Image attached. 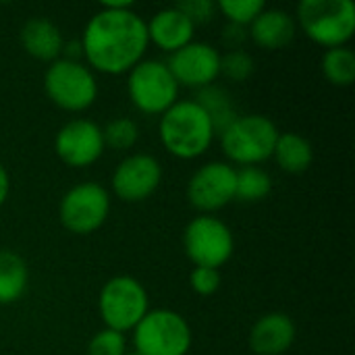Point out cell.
Segmentation results:
<instances>
[{
  "label": "cell",
  "mask_w": 355,
  "mask_h": 355,
  "mask_svg": "<svg viewBox=\"0 0 355 355\" xmlns=\"http://www.w3.org/2000/svg\"><path fill=\"white\" fill-rule=\"evenodd\" d=\"M79 42L85 64L104 75L129 73L150 46L146 21L129 0H104L85 23Z\"/></svg>",
  "instance_id": "6da1fadb"
},
{
  "label": "cell",
  "mask_w": 355,
  "mask_h": 355,
  "mask_svg": "<svg viewBox=\"0 0 355 355\" xmlns=\"http://www.w3.org/2000/svg\"><path fill=\"white\" fill-rule=\"evenodd\" d=\"M158 135L162 148L179 160H196L204 156L214 137V125L196 100H177L160 114Z\"/></svg>",
  "instance_id": "7a4b0ae2"
},
{
  "label": "cell",
  "mask_w": 355,
  "mask_h": 355,
  "mask_svg": "<svg viewBox=\"0 0 355 355\" xmlns=\"http://www.w3.org/2000/svg\"><path fill=\"white\" fill-rule=\"evenodd\" d=\"M295 23L314 44L327 50L341 48L355 33V4L352 0H302Z\"/></svg>",
  "instance_id": "3957f363"
},
{
  "label": "cell",
  "mask_w": 355,
  "mask_h": 355,
  "mask_svg": "<svg viewBox=\"0 0 355 355\" xmlns=\"http://www.w3.org/2000/svg\"><path fill=\"white\" fill-rule=\"evenodd\" d=\"M279 133L272 119L264 114H239L220 133V148L231 166H260L272 158Z\"/></svg>",
  "instance_id": "277c9868"
},
{
  "label": "cell",
  "mask_w": 355,
  "mask_h": 355,
  "mask_svg": "<svg viewBox=\"0 0 355 355\" xmlns=\"http://www.w3.org/2000/svg\"><path fill=\"white\" fill-rule=\"evenodd\" d=\"M150 312V297L146 287L129 275L108 279L98 295V314L104 329L121 335L131 333Z\"/></svg>",
  "instance_id": "5b68a950"
},
{
  "label": "cell",
  "mask_w": 355,
  "mask_h": 355,
  "mask_svg": "<svg viewBox=\"0 0 355 355\" xmlns=\"http://www.w3.org/2000/svg\"><path fill=\"white\" fill-rule=\"evenodd\" d=\"M48 100L64 112H83L98 100V81L83 60L58 58L44 73Z\"/></svg>",
  "instance_id": "8992f818"
},
{
  "label": "cell",
  "mask_w": 355,
  "mask_h": 355,
  "mask_svg": "<svg viewBox=\"0 0 355 355\" xmlns=\"http://www.w3.org/2000/svg\"><path fill=\"white\" fill-rule=\"evenodd\" d=\"M133 349L139 355H187L193 333L185 316L175 310H150L131 331Z\"/></svg>",
  "instance_id": "52a82bcc"
},
{
  "label": "cell",
  "mask_w": 355,
  "mask_h": 355,
  "mask_svg": "<svg viewBox=\"0 0 355 355\" xmlns=\"http://www.w3.org/2000/svg\"><path fill=\"white\" fill-rule=\"evenodd\" d=\"M127 94L135 110L160 116L179 100V83L164 60L144 58L127 73Z\"/></svg>",
  "instance_id": "ba28073f"
},
{
  "label": "cell",
  "mask_w": 355,
  "mask_h": 355,
  "mask_svg": "<svg viewBox=\"0 0 355 355\" xmlns=\"http://www.w3.org/2000/svg\"><path fill=\"white\" fill-rule=\"evenodd\" d=\"M110 214V191L96 183L83 181L73 185L58 204L60 225L79 237L92 235L104 227Z\"/></svg>",
  "instance_id": "9c48e42d"
},
{
  "label": "cell",
  "mask_w": 355,
  "mask_h": 355,
  "mask_svg": "<svg viewBox=\"0 0 355 355\" xmlns=\"http://www.w3.org/2000/svg\"><path fill=\"white\" fill-rule=\"evenodd\" d=\"M183 250L193 266L220 270L235 252V237L220 218L200 214L183 229Z\"/></svg>",
  "instance_id": "30bf717a"
},
{
  "label": "cell",
  "mask_w": 355,
  "mask_h": 355,
  "mask_svg": "<svg viewBox=\"0 0 355 355\" xmlns=\"http://www.w3.org/2000/svg\"><path fill=\"white\" fill-rule=\"evenodd\" d=\"M237 168L229 162H206L187 183V200L202 214H212L235 202Z\"/></svg>",
  "instance_id": "8fae6325"
},
{
  "label": "cell",
  "mask_w": 355,
  "mask_h": 355,
  "mask_svg": "<svg viewBox=\"0 0 355 355\" xmlns=\"http://www.w3.org/2000/svg\"><path fill=\"white\" fill-rule=\"evenodd\" d=\"M162 183V164L152 154H129L123 158L110 179L112 193L127 202L139 204L156 193Z\"/></svg>",
  "instance_id": "7c38bea8"
},
{
  "label": "cell",
  "mask_w": 355,
  "mask_h": 355,
  "mask_svg": "<svg viewBox=\"0 0 355 355\" xmlns=\"http://www.w3.org/2000/svg\"><path fill=\"white\" fill-rule=\"evenodd\" d=\"M54 150L60 162L71 168L92 166L106 150L102 127L89 119H71L58 129L54 137Z\"/></svg>",
  "instance_id": "4fadbf2b"
},
{
  "label": "cell",
  "mask_w": 355,
  "mask_h": 355,
  "mask_svg": "<svg viewBox=\"0 0 355 355\" xmlns=\"http://www.w3.org/2000/svg\"><path fill=\"white\" fill-rule=\"evenodd\" d=\"M168 71L173 73L179 87L202 89L220 77V52L212 44L191 42L181 50L173 52L166 60Z\"/></svg>",
  "instance_id": "5bb4252c"
},
{
  "label": "cell",
  "mask_w": 355,
  "mask_h": 355,
  "mask_svg": "<svg viewBox=\"0 0 355 355\" xmlns=\"http://www.w3.org/2000/svg\"><path fill=\"white\" fill-rule=\"evenodd\" d=\"M297 327L285 312H268L250 329V349L256 355H283L291 349Z\"/></svg>",
  "instance_id": "9a60e30c"
},
{
  "label": "cell",
  "mask_w": 355,
  "mask_h": 355,
  "mask_svg": "<svg viewBox=\"0 0 355 355\" xmlns=\"http://www.w3.org/2000/svg\"><path fill=\"white\" fill-rule=\"evenodd\" d=\"M146 29H148V42L168 54L191 44L196 35V25L177 6H168L154 12L152 19L146 21Z\"/></svg>",
  "instance_id": "2e32d148"
},
{
  "label": "cell",
  "mask_w": 355,
  "mask_h": 355,
  "mask_svg": "<svg viewBox=\"0 0 355 355\" xmlns=\"http://www.w3.org/2000/svg\"><path fill=\"white\" fill-rule=\"evenodd\" d=\"M295 17L283 8H264L248 27V37L262 50H283L295 40Z\"/></svg>",
  "instance_id": "e0dca14e"
},
{
  "label": "cell",
  "mask_w": 355,
  "mask_h": 355,
  "mask_svg": "<svg viewBox=\"0 0 355 355\" xmlns=\"http://www.w3.org/2000/svg\"><path fill=\"white\" fill-rule=\"evenodd\" d=\"M23 50L42 62H54L62 54V44L64 37L58 29L56 23H52L46 17H31L29 21L23 23L21 33H19Z\"/></svg>",
  "instance_id": "ac0fdd59"
},
{
  "label": "cell",
  "mask_w": 355,
  "mask_h": 355,
  "mask_svg": "<svg viewBox=\"0 0 355 355\" xmlns=\"http://www.w3.org/2000/svg\"><path fill=\"white\" fill-rule=\"evenodd\" d=\"M272 158H275V162L279 164L281 171H285L289 175H300V173H306L312 166L314 148L304 135L287 131V133H279Z\"/></svg>",
  "instance_id": "d6986e66"
},
{
  "label": "cell",
  "mask_w": 355,
  "mask_h": 355,
  "mask_svg": "<svg viewBox=\"0 0 355 355\" xmlns=\"http://www.w3.org/2000/svg\"><path fill=\"white\" fill-rule=\"evenodd\" d=\"M29 283L25 260L10 250H0V306L19 302Z\"/></svg>",
  "instance_id": "ffe728a7"
},
{
  "label": "cell",
  "mask_w": 355,
  "mask_h": 355,
  "mask_svg": "<svg viewBox=\"0 0 355 355\" xmlns=\"http://www.w3.org/2000/svg\"><path fill=\"white\" fill-rule=\"evenodd\" d=\"M193 100L202 106V110L212 121L216 135H220L239 116V112L235 108V102H233V96L229 94V89H225V87H220L216 83L198 89Z\"/></svg>",
  "instance_id": "44dd1931"
},
{
  "label": "cell",
  "mask_w": 355,
  "mask_h": 355,
  "mask_svg": "<svg viewBox=\"0 0 355 355\" xmlns=\"http://www.w3.org/2000/svg\"><path fill=\"white\" fill-rule=\"evenodd\" d=\"M272 179L260 166H241L235 177V200L243 204H256L270 196Z\"/></svg>",
  "instance_id": "7402d4cb"
},
{
  "label": "cell",
  "mask_w": 355,
  "mask_h": 355,
  "mask_svg": "<svg viewBox=\"0 0 355 355\" xmlns=\"http://www.w3.org/2000/svg\"><path fill=\"white\" fill-rule=\"evenodd\" d=\"M320 67L327 81L335 87H349L355 81V52L349 46L327 50Z\"/></svg>",
  "instance_id": "603a6c76"
},
{
  "label": "cell",
  "mask_w": 355,
  "mask_h": 355,
  "mask_svg": "<svg viewBox=\"0 0 355 355\" xmlns=\"http://www.w3.org/2000/svg\"><path fill=\"white\" fill-rule=\"evenodd\" d=\"M104 146L114 152H127L133 150L139 141V127L129 116H116L102 127Z\"/></svg>",
  "instance_id": "cb8c5ba5"
},
{
  "label": "cell",
  "mask_w": 355,
  "mask_h": 355,
  "mask_svg": "<svg viewBox=\"0 0 355 355\" xmlns=\"http://www.w3.org/2000/svg\"><path fill=\"white\" fill-rule=\"evenodd\" d=\"M218 12H223V17L237 27H250L254 23V19L266 8L264 0H220L216 2Z\"/></svg>",
  "instance_id": "d4e9b609"
},
{
  "label": "cell",
  "mask_w": 355,
  "mask_h": 355,
  "mask_svg": "<svg viewBox=\"0 0 355 355\" xmlns=\"http://www.w3.org/2000/svg\"><path fill=\"white\" fill-rule=\"evenodd\" d=\"M254 71H256L254 56L245 52L243 48L227 50L225 54H220V75H225L229 81L243 83L254 75Z\"/></svg>",
  "instance_id": "484cf974"
},
{
  "label": "cell",
  "mask_w": 355,
  "mask_h": 355,
  "mask_svg": "<svg viewBox=\"0 0 355 355\" xmlns=\"http://www.w3.org/2000/svg\"><path fill=\"white\" fill-rule=\"evenodd\" d=\"M127 354V339L125 335L102 329L98 331L89 343H87V355H125Z\"/></svg>",
  "instance_id": "4316f807"
},
{
  "label": "cell",
  "mask_w": 355,
  "mask_h": 355,
  "mask_svg": "<svg viewBox=\"0 0 355 355\" xmlns=\"http://www.w3.org/2000/svg\"><path fill=\"white\" fill-rule=\"evenodd\" d=\"M220 270L216 268H204V266H193V270L189 272V285L191 289L202 295V297H210L220 289Z\"/></svg>",
  "instance_id": "83f0119b"
},
{
  "label": "cell",
  "mask_w": 355,
  "mask_h": 355,
  "mask_svg": "<svg viewBox=\"0 0 355 355\" xmlns=\"http://www.w3.org/2000/svg\"><path fill=\"white\" fill-rule=\"evenodd\" d=\"M175 6H177L179 10H183L196 27H198V25H204V23H208V21H212L214 15L218 12L216 2H212V0H185V2H179V4H175Z\"/></svg>",
  "instance_id": "f1b7e54d"
},
{
  "label": "cell",
  "mask_w": 355,
  "mask_h": 355,
  "mask_svg": "<svg viewBox=\"0 0 355 355\" xmlns=\"http://www.w3.org/2000/svg\"><path fill=\"white\" fill-rule=\"evenodd\" d=\"M245 40H248V29L229 23L227 33H225V44L229 46V50H241V44H243Z\"/></svg>",
  "instance_id": "f546056e"
},
{
  "label": "cell",
  "mask_w": 355,
  "mask_h": 355,
  "mask_svg": "<svg viewBox=\"0 0 355 355\" xmlns=\"http://www.w3.org/2000/svg\"><path fill=\"white\" fill-rule=\"evenodd\" d=\"M8 193H10V177H8V171L0 164V208L6 204Z\"/></svg>",
  "instance_id": "4dcf8cb0"
},
{
  "label": "cell",
  "mask_w": 355,
  "mask_h": 355,
  "mask_svg": "<svg viewBox=\"0 0 355 355\" xmlns=\"http://www.w3.org/2000/svg\"><path fill=\"white\" fill-rule=\"evenodd\" d=\"M125 355H139V354H135V352H127Z\"/></svg>",
  "instance_id": "1f68e13d"
}]
</instances>
